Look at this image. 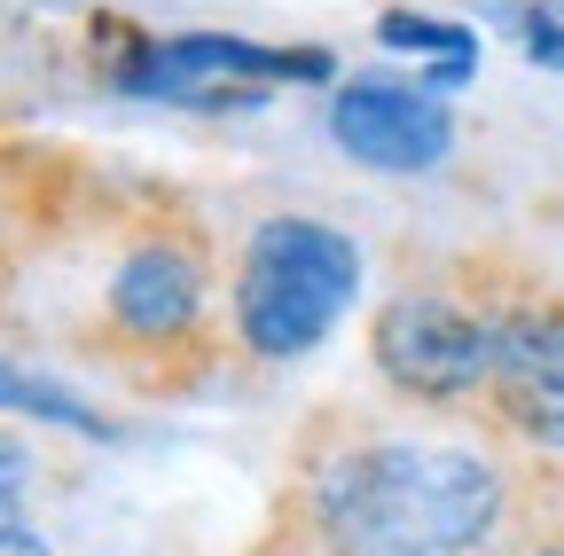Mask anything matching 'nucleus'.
<instances>
[{"mask_svg":"<svg viewBox=\"0 0 564 556\" xmlns=\"http://www.w3.org/2000/svg\"><path fill=\"white\" fill-rule=\"evenodd\" d=\"M291 517L322 556H478L518 517V478L486 439L345 424L306 447Z\"/></svg>","mask_w":564,"mask_h":556,"instance_id":"nucleus-1","label":"nucleus"},{"mask_svg":"<svg viewBox=\"0 0 564 556\" xmlns=\"http://www.w3.org/2000/svg\"><path fill=\"white\" fill-rule=\"evenodd\" d=\"M228 337V298H220V266H212L204 220H188L181 204L141 212L95 283V337L87 353L133 377L141 392H181L212 369Z\"/></svg>","mask_w":564,"mask_h":556,"instance_id":"nucleus-2","label":"nucleus"},{"mask_svg":"<svg viewBox=\"0 0 564 556\" xmlns=\"http://www.w3.org/2000/svg\"><path fill=\"white\" fill-rule=\"evenodd\" d=\"M369 283V251L352 228L314 212H267L243 228L228 266V345L243 369H291L322 353Z\"/></svg>","mask_w":564,"mask_h":556,"instance_id":"nucleus-3","label":"nucleus"},{"mask_svg":"<svg viewBox=\"0 0 564 556\" xmlns=\"http://www.w3.org/2000/svg\"><path fill=\"white\" fill-rule=\"evenodd\" d=\"M95 47V79L126 102H165V110H259L274 87H337V55L329 47H267L236 32H150L126 17L87 24Z\"/></svg>","mask_w":564,"mask_h":556,"instance_id":"nucleus-4","label":"nucleus"},{"mask_svg":"<svg viewBox=\"0 0 564 556\" xmlns=\"http://www.w3.org/2000/svg\"><path fill=\"white\" fill-rule=\"evenodd\" d=\"M510 283H408L369 321V369L408 407H478L502 345Z\"/></svg>","mask_w":564,"mask_h":556,"instance_id":"nucleus-5","label":"nucleus"},{"mask_svg":"<svg viewBox=\"0 0 564 556\" xmlns=\"http://www.w3.org/2000/svg\"><path fill=\"white\" fill-rule=\"evenodd\" d=\"M478 415L494 439L525 447L533 462H564V291L510 283L502 345H494Z\"/></svg>","mask_w":564,"mask_h":556,"instance_id":"nucleus-6","label":"nucleus"},{"mask_svg":"<svg viewBox=\"0 0 564 556\" xmlns=\"http://www.w3.org/2000/svg\"><path fill=\"white\" fill-rule=\"evenodd\" d=\"M329 142L337 157L369 165V173H440L463 142V118L440 87H423L408 72H352L329 87Z\"/></svg>","mask_w":564,"mask_h":556,"instance_id":"nucleus-7","label":"nucleus"},{"mask_svg":"<svg viewBox=\"0 0 564 556\" xmlns=\"http://www.w3.org/2000/svg\"><path fill=\"white\" fill-rule=\"evenodd\" d=\"M377 47H392V55H423V87H440L447 102L478 79V24H463V17H423V9H384L377 17Z\"/></svg>","mask_w":564,"mask_h":556,"instance_id":"nucleus-8","label":"nucleus"},{"mask_svg":"<svg viewBox=\"0 0 564 556\" xmlns=\"http://www.w3.org/2000/svg\"><path fill=\"white\" fill-rule=\"evenodd\" d=\"M9 407L17 415H40V424H55V432H79V439H118V424L102 407H87L79 392H63V384H47V377H32V369H9Z\"/></svg>","mask_w":564,"mask_h":556,"instance_id":"nucleus-9","label":"nucleus"},{"mask_svg":"<svg viewBox=\"0 0 564 556\" xmlns=\"http://www.w3.org/2000/svg\"><path fill=\"white\" fill-rule=\"evenodd\" d=\"M518 47L541 63V72H564V0H541V9L518 17Z\"/></svg>","mask_w":564,"mask_h":556,"instance_id":"nucleus-10","label":"nucleus"},{"mask_svg":"<svg viewBox=\"0 0 564 556\" xmlns=\"http://www.w3.org/2000/svg\"><path fill=\"white\" fill-rule=\"evenodd\" d=\"M0 556H55V548L32 533V517H0Z\"/></svg>","mask_w":564,"mask_h":556,"instance_id":"nucleus-11","label":"nucleus"},{"mask_svg":"<svg viewBox=\"0 0 564 556\" xmlns=\"http://www.w3.org/2000/svg\"><path fill=\"white\" fill-rule=\"evenodd\" d=\"M533 556H564V533H549V541H541V548H533Z\"/></svg>","mask_w":564,"mask_h":556,"instance_id":"nucleus-12","label":"nucleus"}]
</instances>
